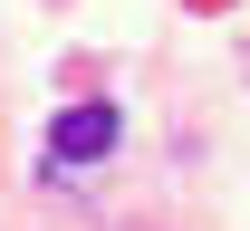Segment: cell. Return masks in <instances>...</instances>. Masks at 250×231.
<instances>
[{
	"mask_svg": "<svg viewBox=\"0 0 250 231\" xmlns=\"http://www.w3.org/2000/svg\"><path fill=\"white\" fill-rule=\"evenodd\" d=\"M116 135H125V116H116L106 97H87V106H58L48 154H58V164H106V154H116Z\"/></svg>",
	"mask_w": 250,
	"mask_h": 231,
	"instance_id": "6da1fadb",
	"label": "cell"
}]
</instances>
